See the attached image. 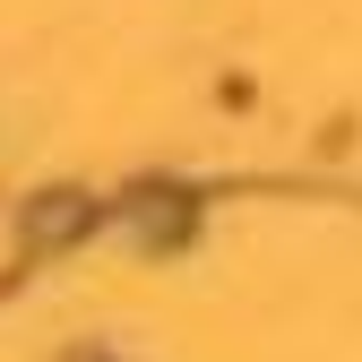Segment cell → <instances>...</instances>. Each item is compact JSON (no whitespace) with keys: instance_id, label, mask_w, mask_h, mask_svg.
<instances>
[{"instance_id":"obj_1","label":"cell","mask_w":362,"mask_h":362,"mask_svg":"<svg viewBox=\"0 0 362 362\" xmlns=\"http://www.w3.org/2000/svg\"><path fill=\"white\" fill-rule=\"evenodd\" d=\"M69 233H86V199H43L26 216V242H69Z\"/></svg>"}]
</instances>
